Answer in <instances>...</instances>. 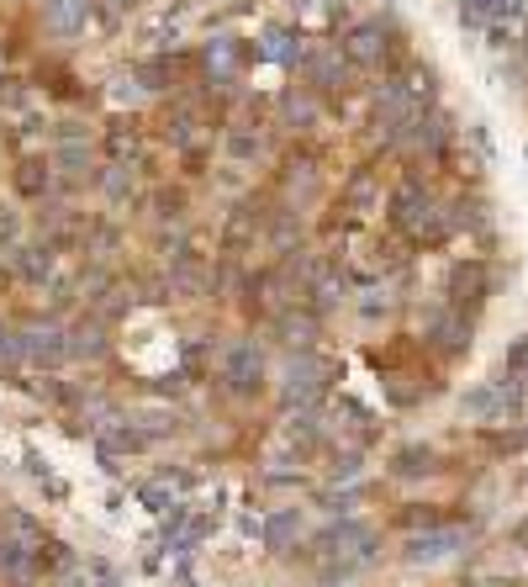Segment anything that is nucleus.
<instances>
[{
  "label": "nucleus",
  "instance_id": "16",
  "mask_svg": "<svg viewBox=\"0 0 528 587\" xmlns=\"http://www.w3.org/2000/svg\"><path fill=\"white\" fill-rule=\"evenodd\" d=\"M233 154H238V159H249V154H259V138H249V133H238V138H233Z\"/></svg>",
  "mask_w": 528,
  "mask_h": 587
},
{
  "label": "nucleus",
  "instance_id": "11",
  "mask_svg": "<svg viewBox=\"0 0 528 587\" xmlns=\"http://www.w3.org/2000/svg\"><path fill=\"white\" fill-rule=\"evenodd\" d=\"M312 75H317V85H338V80H344V64H333V53H317Z\"/></svg>",
  "mask_w": 528,
  "mask_h": 587
},
{
  "label": "nucleus",
  "instance_id": "8",
  "mask_svg": "<svg viewBox=\"0 0 528 587\" xmlns=\"http://www.w3.org/2000/svg\"><path fill=\"white\" fill-rule=\"evenodd\" d=\"M106 350V339H101V328L96 323H80V328H74V334H69V355H101Z\"/></svg>",
  "mask_w": 528,
  "mask_h": 587
},
{
  "label": "nucleus",
  "instance_id": "14",
  "mask_svg": "<svg viewBox=\"0 0 528 587\" xmlns=\"http://www.w3.org/2000/svg\"><path fill=\"white\" fill-rule=\"evenodd\" d=\"M22 275L43 281V275H48V254H43V249H27V254H22Z\"/></svg>",
  "mask_w": 528,
  "mask_h": 587
},
{
  "label": "nucleus",
  "instance_id": "13",
  "mask_svg": "<svg viewBox=\"0 0 528 587\" xmlns=\"http://www.w3.org/2000/svg\"><path fill=\"white\" fill-rule=\"evenodd\" d=\"M428 466H433L428 450H402V461H396V471H402V476H418V471H428Z\"/></svg>",
  "mask_w": 528,
  "mask_h": 587
},
{
  "label": "nucleus",
  "instance_id": "10",
  "mask_svg": "<svg viewBox=\"0 0 528 587\" xmlns=\"http://www.w3.org/2000/svg\"><path fill=\"white\" fill-rule=\"evenodd\" d=\"M296 535V513H275L270 519V529H264V540H270L275 550H286V540Z\"/></svg>",
  "mask_w": 528,
  "mask_h": 587
},
{
  "label": "nucleus",
  "instance_id": "7",
  "mask_svg": "<svg viewBox=\"0 0 528 587\" xmlns=\"http://www.w3.org/2000/svg\"><path fill=\"white\" fill-rule=\"evenodd\" d=\"M349 59L354 64H381V53H386V32L381 27H375V22H365V27H354L349 32Z\"/></svg>",
  "mask_w": 528,
  "mask_h": 587
},
{
  "label": "nucleus",
  "instance_id": "18",
  "mask_svg": "<svg viewBox=\"0 0 528 587\" xmlns=\"http://www.w3.org/2000/svg\"><path fill=\"white\" fill-rule=\"evenodd\" d=\"M111 6H117V11H127V6H138V0H111Z\"/></svg>",
  "mask_w": 528,
  "mask_h": 587
},
{
  "label": "nucleus",
  "instance_id": "6",
  "mask_svg": "<svg viewBox=\"0 0 528 587\" xmlns=\"http://www.w3.org/2000/svg\"><path fill=\"white\" fill-rule=\"evenodd\" d=\"M90 22V0H48V27L74 38V32H85Z\"/></svg>",
  "mask_w": 528,
  "mask_h": 587
},
{
  "label": "nucleus",
  "instance_id": "1",
  "mask_svg": "<svg viewBox=\"0 0 528 587\" xmlns=\"http://www.w3.org/2000/svg\"><path fill=\"white\" fill-rule=\"evenodd\" d=\"M222 376L233 381V387H259V376H264V355H259V344L254 339H238L228 355H222Z\"/></svg>",
  "mask_w": 528,
  "mask_h": 587
},
{
  "label": "nucleus",
  "instance_id": "5",
  "mask_svg": "<svg viewBox=\"0 0 528 587\" xmlns=\"http://www.w3.org/2000/svg\"><path fill=\"white\" fill-rule=\"evenodd\" d=\"M396 217H402V223H407V233H428V238H439V212H433V201L423 196L418 201V191H407L402 196V207H396Z\"/></svg>",
  "mask_w": 528,
  "mask_h": 587
},
{
  "label": "nucleus",
  "instance_id": "2",
  "mask_svg": "<svg viewBox=\"0 0 528 587\" xmlns=\"http://www.w3.org/2000/svg\"><path fill=\"white\" fill-rule=\"evenodd\" d=\"M22 350L32 360H43V365H59L69 355V339H64L59 323H37V328H27V334H22Z\"/></svg>",
  "mask_w": 528,
  "mask_h": 587
},
{
  "label": "nucleus",
  "instance_id": "9",
  "mask_svg": "<svg viewBox=\"0 0 528 587\" xmlns=\"http://www.w3.org/2000/svg\"><path fill=\"white\" fill-rule=\"evenodd\" d=\"M264 53H270V59H296V53H301V43H291V32L270 27V32H264Z\"/></svg>",
  "mask_w": 528,
  "mask_h": 587
},
{
  "label": "nucleus",
  "instance_id": "4",
  "mask_svg": "<svg viewBox=\"0 0 528 587\" xmlns=\"http://www.w3.org/2000/svg\"><path fill=\"white\" fill-rule=\"evenodd\" d=\"M460 545H465L460 529H433V535H418L407 545V561H444V556H455Z\"/></svg>",
  "mask_w": 528,
  "mask_h": 587
},
{
  "label": "nucleus",
  "instance_id": "12",
  "mask_svg": "<svg viewBox=\"0 0 528 587\" xmlns=\"http://www.w3.org/2000/svg\"><path fill=\"white\" fill-rule=\"evenodd\" d=\"M16 186H22L27 196H37V191H43V186H48V170H43V164H37V159H32V164H22V175H16Z\"/></svg>",
  "mask_w": 528,
  "mask_h": 587
},
{
  "label": "nucleus",
  "instance_id": "3",
  "mask_svg": "<svg viewBox=\"0 0 528 587\" xmlns=\"http://www.w3.org/2000/svg\"><path fill=\"white\" fill-rule=\"evenodd\" d=\"M323 381H328V365L317 355H296L291 360V397L296 402H312L317 392H323Z\"/></svg>",
  "mask_w": 528,
  "mask_h": 587
},
{
  "label": "nucleus",
  "instance_id": "17",
  "mask_svg": "<svg viewBox=\"0 0 528 587\" xmlns=\"http://www.w3.org/2000/svg\"><path fill=\"white\" fill-rule=\"evenodd\" d=\"M460 11L470 16V22H486V11H492V6H486V0H460Z\"/></svg>",
  "mask_w": 528,
  "mask_h": 587
},
{
  "label": "nucleus",
  "instance_id": "15",
  "mask_svg": "<svg viewBox=\"0 0 528 587\" xmlns=\"http://www.w3.org/2000/svg\"><path fill=\"white\" fill-rule=\"evenodd\" d=\"M22 355V334H11V328H0V360H16Z\"/></svg>",
  "mask_w": 528,
  "mask_h": 587
}]
</instances>
